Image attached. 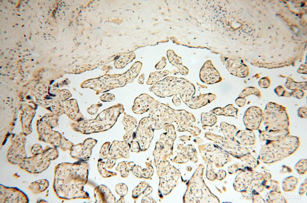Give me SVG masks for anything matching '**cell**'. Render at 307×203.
Here are the masks:
<instances>
[{
	"instance_id": "6da1fadb",
	"label": "cell",
	"mask_w": 307,
	"mask_h": 203,
	"mask_svg": "<svg viewBox=\"0 0 307 203\" xmlns=\"http://www.w3.org/2000/svg\"><path fill=\"white\" fill-rule=\"evenodd\" d=\"M189 82L183 78L169 76L158 81L150 90L160 97L171 96L183 90Z\"/></svg>"
},
{
	"instance_id": "7a4b0ae2",
	"label": "cell",
	"mask_w": 307,
	"mask_h": 203,
	"mask_svg": "<svg viewBox=\"0 0 307 203\" xmlns=\"http://www.w3.org/2000/svg\"><path fill=\"white\" fill-rule=\"evenodd\" d=\"M266 130H280L288 129V116L285 109H271L266 108L263 114Z\"/></svg>"
},
{
	"instance_id": "3957f363",
	"label": "cell",
	"mask_w": 307,
	"mask_h": 203,
	"mask_svg": "<svg viewBox=\"0 0 307 203\" xmlns=\"http://www.w3.org/2000/svg\"><path fill=\"white\" fill-rule=\"evenodd\" d=\"M263 112L260 108L251 107L244 114L243 121L247 130L254 131L259 129L263 120Z\"/></svg>"
},
{
	"instance_id": "277c9868",
	"label": "cell",
	"mask_w": 307,
	"mask_h": 203,
	"mask_svg": "<svg viewBox=\"0 0 307 203\" xmlns=\"http://www.w3.org/2000/svg\"><path fill=\"white\" fill-rule=\"evenodd\" d=\"M27 196L16 188L6 187L0 188V202L24 203L28 202Z\"/></svg>"
},
{
	"instance_id": "5b68a950",
	"label": "cell",
	"mask_w": 307,
	"mask_h": 203,
	"mask_svg": "<svg viewBox=\"0 0 307 203\" xmlns=\"http://www.w3.org/2000/svg\"><path fill=\"white\" fill-rule=\"evenodd\" d=\"M204 65L199 73L201 81L207 84H213L220 82L222 78L219 72L213 66Z\"/></svg>"
},
{
	"instance_id": "8992f818",
	"label": "cell",
	"mask_w": 307,
	"mask_h": 203,
	"mask_svg": "<svg viewBox=\"0 0 307 203\" xmlns=\"http://www.w3.org/2000/svg\"><path fill=\"white\" fill-rule=\"evenodd\" d=\"M154 99L146 94L141 95L136 99L133 108L134 110H147L150 107Z\"/></svg>"
},
{
	"instance_id": "52a82bcc",
	"label": "cell",
	"mask_w": 307,
	"mask_h": 203,
	"mask_svg": "<svg viewBox=\"0 0 307 203\" xmlns=\"http://www.w3.org/2000/svg\"><path fill=\"white\" fill-rule=\"evenodd\" d=\"M288 129L280 130H265L262 131L260 133L263 138L271 140L275 139L276 140L281 139L288 135L289 133Z\"/></svg>"
},
{
	"instance_id": "ba28073f",
	"label": "cell",
	"mask_w": 307,
	"mask_h": 203,
	"mask_svg": "<svg viewBox=\"0 0 307 203\" xmlns=\"http://www.w3.org/2000/svg\"><path fill=\"white\" fill-rule=\"evenodd\" d=\"M49 185V182L47 180L42 179L32 183L29 187L33 193H37L45 190L48 188Z\"/></svg>"
},
{
	"instance_id": "9c48e42d",
	"label": "cell",
	"mask_w": 307,
	"mask_h": 203,
	"mask_svg": "<svg viewBox=\"0 0 307 203\" xmlns=\"http://www.w3.org/2000/svg\"><path fill=\"white\" fill-rule=\"evenodd\" d=\"M170 72L166 70L151 73L146 83L148 85L154 84L158 81L160 79L167 75Z\"/></svg>"
},
{
	"instance_id": "30bf717a",
	"label": "cell",
	"mask_w": 307,
	"mask_h": 203,
	"mask_svg": "<svg viewBox=\"0 0 307 203\" xmlns=\"http://www.w3.org/2000/svg\"><path fill=\"white\" fill-rule=\"evenodd\" d=\"M298 116L302 118L307 119V109L306 107H301L298 110Z\"/></svg>"
},
{
	"instance_id": "8fae6325",
	"label": "cell",
	"mask_w": 307,
	"mask_h": 203,
	"mask_svg": "<svg viewBox=\"0 0 307 203\" xmlns=\"http://www.w3.org/2000/svg\"><path fill=\"white\" fill-rule=\"evenodd\" d=\"M145 75L144 74H142L140 76L138 80V82L140 84H143L144 80Z\"/></svg>"
}]
</instances>
